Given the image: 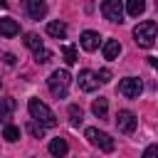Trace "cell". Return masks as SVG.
Wrapping results in <instances>:
<instances>
[{
    "mask_svg": "<svg viewBox=\"0 0 158 158\" xmlns=\"http://www.w3.org/2000/svg\"><path fill=\"white\" fill-rule=\"evenodd\" d=\"M156 37H158V25H156L153 20H143V22H138V25L133 27V40H136V44L143 47V49L153 47V44H156Z\"/></svg>",
    "mask_w": 158,
    "mask_h": 158,
    "instance_id": "cell-2",
    "label": "cell"
},
{
    "mask_svg": "<svg viewBox=\"0 0 158 158\" xmlns=\"http://www.w3.org/2000/svg\"><path fill=\"white\" fill-rule=\"evenodd\" d=\"M47 35L54 37V40H64V37H67V25L52 20V22H47Z\"/></svg>",
    "mask_w": 158,
    "mask_h": 158,
    "instance_id": "cell-14",
    "label": "cell"
},
{
    "mask_svg": "<svg viewBox=\"0 0 158 158\" xmlns=\"http://www.w3.org/2000/svg\"><path fill=\"white\" fill-rule=\"evenodd\" d=\"M77 81H79V89L81 91H96L99 89V77H96V72H91V69H81L79 72V77H77Z\"/></svg>",
    "mask_w": 158,
    "mask_h": 158,
    "instance_id": "cell-8",
    "label": "cell"
},
{
    "mask_svg": "<svg viewBox=\"0 0 158 158\" xmlns=\"http://www.w3.org/2000/svg\"><path fill=\"white\" fill-rule=\"evenodd\" d=\"M67 151H69V146H67L64 138H52V141H49V153H52V156H64Z\"/></svg>",
    "mask_w": 158,
    "mask_h": 158,
    "instance_id": "cell-17",
    "label": "cell"
},
{
    "mask_svg": "<svg viewBox=\"0 0 158 158\" xmlns=\"http://www.w3.org/2000/svg\"><path fill=\"white\" fill-rule=\"evenodd\" d=\"M27 131H30V133H32L35 138H42V136H44V126H42V123H37L35 118H32V121L27 123Z\"/></svg>",
    "mask_w": 158,
    "mask_h": 158,
    "instance_id": "cell-23",
    "label": "cell"
},
{
    "mask_svg": "<svg viewBox=\"0 0 158 158\" xmlns=\"http://www.w3.org/2000/svg\"><path fill=\"white\" fill-rule=\"evenodd\" d=\"M84 136H86V141L91 143V146H96L99 151H104V153H111L114 148H116V143H114V138L109 136V133H104V131H99V128H86L84 131Z\"/></svg>",
    "mask_w": 158,
    "mask_h": 158,
    "instance_id": "cell-4",
    "label": "cell"
},
{
    "mask_svg": "<svg viewBox=\"0 0 158 158\" xmlns=\"http://www.w3.org/2000/svg\"><path fill=\"white\" fill-rule=\"evenodd\" d=\"M17 32H20L17 20H12V17H2V20H0V35H2V37H15Z\"/></svg>",
    "mask_w": 158,
    "mask_h": 158,
    "instance_id": "cell-13",
    "label": "cell"
},
{
    "mask_svg": "<svg viewBox=\"0 0 158 158\" xmlns=\"http://www.w3.org/2000/svg\"><path fill=\"white\" fill-rule=\"evenodd\" d=\"M126 12L131 17H138L146 12V0H126Z\"/></svg>",
    "mask_w": 158,
    "mask_h": 158,
    "instance_id": "cell-16",
    "label": "cell"
},
{
    "mask_svg": "<svg viewBox=\"0 0 158 158\" xmlns=\"http://www.w3.org/2000/svg\"><path fill=\"white\" fill-rule=\"evenodd\" d=\"M81 121H84V111H81V106L72 104V106H69V123H72V126H81Z\"/></svg>",
    "mask_w": 158,
    "mask_h": 158,
    "instance_id": "cell-19",
    "label": "cell"
},
{
    "mask_svg": "<svg viewBox=\"0 0 158 158\" xmlns=\"http://www.w3.org/2000/svg\"><path fill=\"white\" fill-rule=\"evenodd\" d=\"M141 91H143V84H141V79H136V77H126V79L118 81V94L126 96V99H138Z\"/></svg>",
    "mask_w": 158,
    "mask_h": 158,
    "instance_id": "cell-6",
    "label": "cell"
},
{
    "mask_svg": "<svg viewBox=\"0 0 158 158\" xmlns=\"http://www.w3.org/2000/svg\"><path fill=\"white\" fill-rule=\"evenodd\" d=\"M27 111H30V116H32L37 123H42L44 128L57 126V116H54V111H52L44 101H40V99H30V101H27Z\"/></svg>",
    "mask_w": 158,
    "mask_h": 158,
    "instance_id": "cell-1",
    "label": "cell"
},
{
    "mask_svg": "<svg viewBox=\"0 0 158 158\" xmlns=\"http://www.w3.org/2000/svg\"><path fill=\"white\" fill-rule=\"evenodd\" d=\"M0 7H5V0H0Z\"/></svg>",
    "mask_w": 158,
    "mask_h": 158,
    "instance_id": "cell-28",
    "label": "cell"
},
{
    "mask_svg": "<svg viewBox=\"0 0 158 158\" xmlns=\"http://www.w3.org/2000/svg\"><path fill=\"white\" fill-rule=\"evenodd\" d=\"M91 111H94V116H96V118H106V114H109V101H106L104 96L94 99V104H91Z\"/></svg>",
    "mask_w": 158,
    "mask_h": 158,
    "instance_id": "cell-15",
    "label": "cell"
},
{
    "mask_svg": "<svg viewBox=\"0 0 158 158\" xmlns=\"http://www.w3.org/2000/svg\"><path fill=\"white\" fill-rule=\"evenodd\" d=\"M151 67H153V69L158 72V59H156V57H151Z\"/></svg>",
    "mask_w": 158,
    "mask_h": 158,
    "instance_id": "cell-27",
    "label": "cell"
},
{
    "mask_svg": "<svg viewBox=\"0 0 158 158\" xmlns=\"http://www.w3.org/2000/svg\"><path fill=\"white\" fill-rule=\"evenodd\" d=\"M143 158H158V146H148L143 151Z\"/></svg>",
    "mask_w": 158,
    "mask_h": 158,
    "instance_id": "cell-24",
    "label": "cell"
},
{
    "mask_svg": "<svg viewBox=\"0 0 158 158\" xmlns=\"http://www.w3.org/2000/svg\"><path fill=\"white\" fill-rule=\"evenodd\" d=\"M5 64L12 67V64H15V54H5Z\"/></svg>",
    "mask_w": 158,
    "mask_h": 158,
    "instance_id": "cell-26",
    "label": "cell"
},
{
    "mask_svg": "<svg viewBox=\"0 0 158 158\" xmlns=\"http://www.w3.org/2000/svg\"><path fill=\"white\" fill-rule=\"evenodd\" d=\"M62 54H64V62L72 67V64H77V49L72 47V44H62Z\"/></svg>",
    "mask_w": 158,
    "mask_h": 158,
    "instance_id": "cell-20",
    "label": "cell"
},
{
    "mask_svg": "<svg viewBox=\"0 0 158 158\" xmlns=\"http://www.w3.org/2000/svg\"><path fill=\"white\" fill-rule=\"evenodd\" d=\"M136 126H138V118H136V114H133V111L123 109V111H118V114H116V128H118L121 133H133V131H136Z\"/></svg>",
    "mask_w": 158,
    "mask_h": 158,
    "instance_id": "cell-7",
    "label": "cell"
},
{
    "mask_svg": "<svg viewBox=\"0 0 158 158\" xmlns=\"http://www.w3.org/2000/svg\"><path fill=\"white\" fill-rule=\"evenodd\" d=\"M99 42H101V37H99V32H94V30H84V32L79 35V44H81V49H86V52L99 49Z\"/></svg>",
    "mask_w": 158,
    "mask_h": 158,
    "instance_id": "cell-9",
    "label": "cell"
},
{
    "mask_svg": "<svg viewBox=\"0 0 158 158\" xmlns=\"http://www.w3.org/2000/svg\"><path fill=\"white\" fill-rule=\"evenodd\" d=\"M2 138H5V141H10V143H15V141L20 138V128H17V126H10V123H5Z\"/></svg>",
    "mask_w": 158,
    "mask_h": 158,
    "instance_id": "cell-21",
    "label": "cell"
},
{
    "mask_svg": "<svg viewBox=\"0 0 158 158\" xmlns=\"http://www.w3.org/2000/svg\"><path fill=\"white\" fill-rule=\"evenodd\" d=\"M69 84H72V77L67 69H54L47 79V86H49V94L57 96V99H64L67 91H69Z\"/></svg>",
    "mask_w": 158,
    "mask_h": 158,
    "instance_id": "cell-3",
    "label": "cell"
},
{
    "mask_svg": "<svg viewBox=\"0 0 158 158\" xmlns=\"http://www.w3.org/2000/svg\"><path fill=\"white\" fill-rule=\"evenodd\" d=\"M25 10L32 20H42L47 15V2L44 0H25Z\"/></svg>",
    "mask_w": 158,
    "mask_h": 158,
    "instance_id": "cell-10",
    "label": "cell"
},
{
    "mask_svg": "<svg viewBox=\"0 0 158 158\" xmlns=\"http://www.w3.org/2000/svg\"><path fill=\"white\" fill-rule=\"evenodd\" d=\"M101 52H104V59L114 62V59H118V54H121V42H118V40H106L104 47H101Z\"/></svg>",
    "mask_w": 158,
    "mask_h": 158,
    "instance_id": "cell-11",
    "label": "cell"
},
{
    "mask_svg": "<svg viewBox=\"0 0 158 158\" xmlns=\"http://www.w3.org/2000/svg\"><path fill=\"white\" fill-rule=\"evenodd\" d=\"M101 15L109 22H123V0H104L101 2Z\"/></svg>",
    "mask_w": 158,
    "mask_h": 158,
    "instance_id": "cell-5",
    "label": "cell"
},
{
    "mask_svg": "<svg viewBox=\"0 0 158 158\" xmlns=\"http://www.w3.org/2000/svg\"><path fill=\"white\" fill-rule=\"evenodd\" d=\"M96 77H99V81H101V84H106V81H111V72H109V69H101V72H99Z\"/></svg>",
    "mask_w": 158,
    "mask_h": 158,
    "instance_id": "cell-25",
    "label": "cell"
},
{
    "mask_svg": "<svg viewBox=\"0 0 158 158\" xmlns=\"http://www.w3.org/2000/svg\"><path fill=\"white\" fill-rule=\"evenodd\" d=\"M25 47H27V49H32V52H37V49H42V47H44V42L40 40V35L27 32V35H25Z\"/></svg>",
    "mask_w": 158,
    "mask_h": 158,
    "instance_id": "cell-18",
    "label": "cell"
},
{
    "mask_svg": "<svg viewBox=\"0 0 158 158\" xmlns=\"http://www.w3.org/2000/svg\"><path fill=\"white\" fill-rule=\"evenodd\" d=\"M32 54H35V62H37V64H47V62L52 59V52H49L47 47L37 49V52H32Z\"/></svg>",
    "mask_w": 158,
    "mask_h": 158,
    "instance_id": "cell-22",
    "label": "cell"
},
{
    "mask_svg": "<svg viewBox=\"0 0 158 158\" xmlns=\"http://www.w3.org/2000/svg\"><path fill=\"white\" fill-rule=\"evenodd\" d=\"M15 109H17V101H15L12 96H7V99H0V121H2V123H7Z\"/></svg>",
    "mask_w": 158,
    "mask_h": 158,
    "instance_id": "cell-12",
    "label": "cell"
}]
</instances>
